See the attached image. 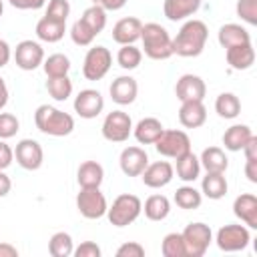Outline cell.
<instances>
[{
	"instance_id": "6da1fadb",
	"label": "cell",
	"mask_w": 257,
	"mask_h": 257,
	"mask_svg": "<svg viewBox=\"0 0 257 257\" xmlns=\"http://www.w3.org/2000/svg\"><path fill=\"white\" fill-rule=\"evenodd\" d=\"M207 38H209V28L203 20H195V18L187 20L173 38V54L183 58L199 56L205 50Z\"/></svg>"
},
{
	"instance_id": "7a4b0ae2",
	"label": "cell",
	"mask_w": 257,
	"mask_h": 257,
	"mask_svg": "<svg viewBox=\"0 0 257 257\" xmlns=\"http://www.w3.org/2000/svg\"><path fill=\"white\" fill-rule=\"evenodd\" d=\"M34 124L40 133L48 137H66L74 131V118L50 104H40L34 110Z\"/></svg>"
},
{
	"instance_id": "3957f363",
	"label": "cell",
	"mask_w": 257,
	"mask_h": 257,
	"mask_svg": "<svg viewBox=\"0 0 257 257\" xmlns=\"http://www.w3.org/2000/svg\"><path fill=\"white\" fill-rule=\"evenodd\" d=\"M141 40H143V50L149 58L153 60H167L173 56V38L167 32L165 26L157 22H147L141 28Z\"/></svg>"
},
{
	"instance_id": "277c9868",
	"label": "cell",
	"mask_w": 257,
	"mask_h": 257,
	"mask_svg": "<svg viewBox=\"0 0 257 257\" xmlns=\"http://www.w3.org/2000/svg\"><path fill=\"white\" fill-rule=\"evenodd\" d=\"M141 211H143L141 199L137 195L122 193L106 209V217H108L110 225H114V227H126V225H131V223H135L139 219Z\"/></svg>"
},
{
	"instance_id": "5b68a950",
	"label": "cell",
	"mask_w": 257,
	"mask_h": 257,
	"mask_svg": "<svg viewBox=\"0 0 257 257\" xmlns=\"http://www.w3.org/2000/svg\"><path fill=\"white\" fill-rule=\"evenodd\" d=\"M183 235V243H185V253L187 257H203L213 241V231L209 225L197 221V223H189L185 227Z\"/></svg>"
},
{
	"instance_id": "8992f818",
	"label": "cell",
	"mask_w": 257,
	"mask_h": 257,
	"mask_svg": "<svg viewBox=\"0 0 257 257\" xmlns=\"http://www.w3.org/2000/svg\"><path fill=\"white\" fill-rule=\"evenodd\" d=\"M76 209L84 219H100L106 215V197L98 187H80L76 195Z\"/></svg>"
},
{
	"instance_id": "52a82bcc",
	"label": "cell",
	"mask_w": 257,
	"mask_h": 257,
	"mask_svg": "<svg viewBox=\"0 0 257 257\" xmlns=\"http://www.w3.org/2000/svg\"><path fill=\"white\" fill-rule=\"evenodd\" d=\"M155 149L163 157L179 159L181 155L191 151V139H189V135L185 131L169 128V131H163L161 137L155 141Z\"/></svg>"
},
{
	"instance_id": "ba28073f",
	"label": "cell",
	"mask_w": 257,
	"mask_h": 257,
	"mask_svg": "<svg viewBox=\"0 0 257 257\" xmlns=\"http://www.w3.org/2000/svg\"><path fill=\"white\" fill-rule=\"evenodd\" d=\"M112 64V54L106 46H92L88 48L84 62H82V74L86 80H100Z\"/></svg>"
},
{
	"instance_id": "9c48e42d",
	"label": "cell",
	"mask_w": 257,
	"mask_h": 257,
	"mask_svg": "<svg viewBox=\"0 0 257 257\" xmlns=\"http://www.w3.org/2000/svg\"><path fill=\"white\" fill-rule=\"evenodd\" d=\"M217 247L225 253H235V251H243L249 241H251V235H249V229L245 225H223L219 231H217Z\"/></svg>"
},
{
	"instance_id": "30bf717a",
	"label": "cell",
	"mask_w": 257,
	"mask_h": 257,
	"mask_svg": "<svg viewBox=\"0 0 257 257\" xmlns=\"http://www.w3.org/2000/svg\"><path fill=\"white\" fill-rule=\"evenodd\" d=\"M100 131L108 143H124L133 133V120L124 110H112L104 116Z\"/></svg>"
},
{
	"instance_id": "8fae6325",
	"label": "cell",
	"mask_w": 257,
	"mask_h": 257,
	"mask_svg": "<svg viewBox=\"0 0 257 257\" xmlns=\"http://www.w3.org/2000/svg\"><path fill=\"white\" fill-rule=\"evenodd\" d=\"M14 157H16V163L26 169V171H36L42 167V161H44V151L40 147L38 141L34 139H22L16 149H14Z\"/></svg>"
},
{
	"instance_id": "7c38bea8",
	"label": "cell",
	"mask_w": 257,
	"mask_h": 257,
	"mask_svg": "<svg viewBox=\"0 0 257 257\" xmlns=\"http://www.w3.org/2000/svg\"><path fill=\"white\" fill-rule=\"evenodd\" d=\"M14 60H16V66L22 70H36L44 62V50L34 40H22L16 44Z\"/></svg>"
},
{
	"instance_id": "4fadbf2b",
	"label": "cell",
	"mask_w": 257,
	"mask_h": 257,
	"mask_svg": "<svg viewBox=\"0 0 257 257\" xmlns=\"http://www.w3.org/2000/svg\"><path fill=\"white\" fill-rule=\"evenodd\" d=\"M104 108V98L94 88H84L74 98V112L80 118H96Z\"/></svg>"
},
{
	"instance_id": "5bb4252c",
	"label": "cell",
	"mask_w": 257,
	"mask_h": 257,
	"mask_svg": "<svg viewBox=\"0 0 257 257\" xmlns=\"http://www.w3.org/2000/svg\"><path fill=\"white\" fill-rule=\"evenodd\" d=\"M118 165L126 177H141V173L149 165V155L141 147H126L118 157Z\"/></svg>"
},
{
	"instance_id": "9a60e30c",
	"label": "cell",
	"mask_w": 257,
	"mask_h": 257,
	"mask_svg": "<svg viewBox=\"0 0 257 257\" xmlns=\"http://www.w3.org/2000/svg\"><path fill=\"white\" fill-rule=\"evenodd\" d=\"M175 94L181 102L187 100H203L207 94L205 80L197 74H183L175 84Z\"/></svg>"
},
{
	"instance_id": "2e32d148",
	"label": "cell",
	"mask_w": 257,
	"mask_h": 257,
	"mask_svg": "<svg viewBox=\"0 0 257 257\" xmlns=\"http://www.w3.org/2000/svg\"><path fill=\"white\" fill-rule=\"evenodd\" d=\"M173 175H175V169L171 163L167 161H157V163H149L147 169L141 173L143 177V183L151 189H161V187H167L171 181H173Z\"/></svg>"
},
{
	"instance_id": "e0dca14e",
	"label": "cell",
	"mask_w": 257,
	"mask_h": 257,
	"mask_svg": "<svg viewBox=\"0 0 257 257\" xmlns=\"http://www.w3.org/2000/svg\"><path fill=\"white\" fill-rule=\"evenodd\" d=\"M108 92H110V98H112L116 104L124 106V104L135 102V98H137V94H139V84H137V80H135L133 76L122 74V76H116V78L112 80Z\"/></svg>"
},
{
	"instance_id": "ac0fdd59",
	"label": "cell",
	"mask_w": 257,
	"mask_h": 257,
	"mask_svg": "<svg viewBox=\"0 0 257 257\" xmlns=\"http://www.w3.org/2000/svg\"><path fill=\"white\" fill-rule=\"evenodd\" d=\"M141 28H143V22L135 16H126V18H120L114 26H112V40L116 44H135L139 38H141Z\"/></svg>"
},
{
	"instance_id": "d6986e66",
	"label": "cell",
	"mask_w": 257,
	"mask_h": 257,
	"mask_svg": "<svg viewBox=\"0 0 257 257\" xmlns=\"http://www.w3.org/2000/svg\"><path fill=\"white\" fill-rule=\"evenodd\" d=\"M225 58L233 70H247L255 62V48L251 42L235 44V46L225 48Z\"/></svg>"
},
{
	"instance_id": "ffe728a7",
	"label": "cell",
	"mask_w": 257,
	"mask_h": 257,
	"mask_svg": "<svg viewBox=\"0 0 257 257\" xmlns=\"http://www.w3.org/2000/svg\"><path fill=\"white\" fill-rule=\"evenodd\" d=\"M207 120V108L203 104V100H187L181 102L179 108V122L185 128H199L203 126Z\"/></svg>"
},
{
	"instance_id": "44dd1931",
	"label": "cell",
	"mask_w": 257,
	"mask_h": 257,
	"mask_svg": "<svg viewBox=\"0 0 257 257\" xmlns=\"http://www.w3.org/2000/svg\"><path fill=\"white\" fill-rule=\"evenodd\" d=\"M233 213L241 219L249 229H257V197L251 193H243L233 201Z\"/></svg>"
},
{
	"instance_id": "7402d4cb",
	"label": "cell",
	"mask_w": 257,
	"mask_h": 257,
	"mask_svg": "<svg viewBox=\"0 0 257 257\" xmlns=\"http://www.w3.org/2000/svg\"><path fill=\"white\" fill-rule=\"evenodd\" d=\"M203 0H165L163 2V12L171 22L185 20L193 16L201 8Z\"/></svg>"
},
{
	"instance_id": "603a6c76",
	"label": "cell",
	"mask_w": 257,
	"mask_h": 257,
	"mask_svg": "<svg viewBox=\"0 0 257 257\" xmlns=\"http://www.w3.org/2000/svg\"><path fill=\"white\" fill-rule=\"evenodd\" d=\"M165 131L163 122L155 116H147V118H141L137 122V126L133 128L135 133V139L141 143V145H155V141L161 137V133Z\"/></svg>"
},
{
	"instance_id": "cb8c5ba5",
	"label": "cell",
	"mask_w": 257,
	"mask_h": 257,
	"mask_svg": "<svg viewBox=\"0 0 257 257\" xmlns=\"http://www.w3.org/2000/svg\"><path fill=\"white\" fill-rule=\"evenodd\" d=\"M217 40L223 48H229V46H235V44H245V42H251V34L247 28H243L241 24H223L217 32Z\"/></svg>"
},
{
	"instance_id": "d4e9b609",
	"label": "cell",
	"mask_w": 257,
	"mask_h": 257,
	"mask_svg": "<svg viewBox=\"0 0 257 257\" xmlns=\"http://www.w3.org/2000/svg\"><path fill=\"white\" fill-rule=\"evenodd\" d=\"M199 163L207 173H225L229 167V159H227L225 151L219 147H207L201 153Z\"/></svg>"
},
{
	"instance_id": "484cf974",
	"label": "cell",
	"mask_w": 257,
	"mask_h": 257,
	"mask_svg": "<svg viewBox=\"0 0 257 257\" xmlns=\"http://www.w3.org/2000/svg\"><path fill=\"white\" fill-rule=\"evenodd\" d=\"M104 179V169L96 161H84L76 171V181L80 187H100Z\"/></svg>"
},
{
	"instance_id": "4316f807",
	"label": "cell",
	"mask_w": 257,
	"mask_h": 257,
	"mask_svg": "<svg viewBox=\"0 0 257 257\" xmlns=\"http://www.w3.org/2000/svg\"><path fill=\"white\" fill-rule=\"evenodd\" d=\"M227 179L225 173H207L201 181V195L217 201L227 195Z\"/></svg>"
},
{
	"instance_id": "83f0119b",
	"label": "cell",
	"mask_w": 257,
	"mask_h": 257,
	"mask_svg": "<svg viewBox=\"0 0 257 257\" xmlns=\"http://www.w3.org/2000/svg\"><path fill=\"white\" fill-rule=\"evenodd\" d=\"M253 137V131L247 124H233L223 133V145L227 151H241L245 147V143Z\"/></svg>"
},
{
	"instance_id": "f1b7e54d",
	"label": "cell",
	"mask_w": 257,
	"mask_h": 257,
	"mask_svg": "<svg viewBox=\"0 0 257 257\" xmlns=\"http://www.w3.org/2000/svg\"><path fill=\"white\" fill-rule=\"evenodd\" d=\"M175 171H177V177H179L181 181H185V183H193V181H197V179H199V173H201L199 157H195L191 151L185 153V155H181V157L177 159V167H175Z\"/></svg>"
},
{
	"instance_id": "f546056e",
	"label": "cell",
	"mask_w": 257,
	"mask_h": 257,
	"mask_svg": "<svg viewBox=\"0 0 257 257\" xmlns=\"http://www.w3.org/2000/svg\"><path fill=\"white\" fill-rule=\"evenodd\" d=\"M66 32V22H56L46 16H42L36 24V36L42 42H58Z\"/></svg>"
},
{
	"instance_id": "4dcf8cb0",
	"label": "cell",
	"mask_w": 257,
	"mask_h": 257,
	"mask_svg": "<svg viewBox=\"0 0 257 257\" xmlns=\"http://www.w3.org/2000/svg\"><path fill=\"white\" fill-rule=\"evenodd\" d=\"M143 211H145V217L147 219H151V221H163L171 213V201L165 195H151L145 201Z\"/></svg>"
},
{
	"instance_id": "1f68e13d",
	"label": "cell",
	"mask_w": 257,
	"mask_h": 257,
	"mask_svg": "<svg viewBox=\"0 0 257 257\" xmlns=\"http://www.w3.org/2000/svg\"><path fill=\"white\" fill-rule=\"evenodd\" d=\"M215 110L221 118H237L241 112V100L233 92H221L215 100Z\"/></svg>"
},
{
	"instance_id": "d6a6232c",
	"label": "cell",
	"mask_w": 257,
	"mask_h": 257,
	"mask_svg": "<svg viewBox=\"0 0 257 257\" xmlns=\"http://www.w3.org/2000/svg\"><path fill=\"white\" fill-rule=\"evenodd\" d=\"M201 201H203V195L193 185H183V187H179L175 191V203H177V207H181L185 211L199 209Z\"/></svg>"
},
{
	"instance_id": "836d02e7",
	"label": "cell",
	"mask_w": 257,
	"mask_h": 257,
	"mask_svg": "<svg viewBox=\"0 0 257 257\" xmlns=\"http://www.w3.org/2000/svg\"><path fill=\"white\" fill-rule=\"evenodd\" d=\"M42 68H44V72H46V76H48V78L66 76V74H68V70H70V60H68V56H66V54L56 52V54H50L48 58H44Z\"/></svg>"
},
{
	"instance_id": "e575fe53",
	"label": "cell",
	"mask_w": 257,
	"mask_h": 257,
	"mask_svg": "<svg viewBox=\"0 0 257 257\" xmlns=\"http://www.w3.org/2000/svg\"><path fill=\"white\" fill-rule=\"evenodd\" d=\"M74 251V243H72V237L64 231H58L50 237L48 241V253L52 257H70Z\"/></svg>"
},
{
	"instance_id": "d590c367",
	"label": "cell",
	"mask_w": 257,
	"mask_h": 257,
	"mask_svg": "<svg viewBox=\"0 0 257 257\" xmlns=\"http://www.w3.org/2000/svg\"><path fill=\"white\" fill-rule=\"evenodd\" d=\"M143 60V50L137 48L135 44H122L116 52V62L124 70H135Z\"/></svg>"
},
{
	"instance_id": "8d00e7d4",
	"label": "cell",
	"mask_w": 257,
	"mask_h": 257,
	"mask_svg": "<svg viewBox=\"0 0 257 257\" xmlns=\"http://www.w3.org/2000/svg\"><path fill=\"white\" fill-rule=\"evenodd\" d=\"M80 20H82L94 34H100V32L104 30V26H106V10H102L100 6L92 4V6H88V8L82 12Z\"/></svg>"
},
{
	"instance_id": "74e56055",
	"label": "cell",
	"mask_w": 257,
	"mask_h": 257,
	"mask_svg": "<svg viewBox=\"0 0 257 257\" xmlns=\"http://www.w3.org/2000/svg\"><path fill=\"white\" fill-rule=\"evenodd\" d=\"M46 90H48V94H50L54 100L62 102V100H66V98L72 94V80L68 78V74H66V76L48 78V80H46Z\"/></svg>"
},
{
	"instance_id": "f35d334b",
	"label": "cell",
	"mask_w": 257,
	"mask_h": 257,
	"mask_svg": "<svg viewBox=\"0 0 257 257\" xmlns=\"http://www.w3.org/2000/svg\"><path fill=\"white\" fill-rule=\"evenodd\" d=\"M161 251H163L165 257H187L183 235L181 233H169V235H165V239L161 243Z\"/></svg>"
},
{
	"instance_id": "ab89813d",
	"label": "cell",
	"mask_w": 257,
	"mask_h": 257,
	"mask_svg": "<svg viewBox=\"0 0 257 257\" xmlns=\"http://www.w3.org/2000/svg\"><path fill=\"white\" fill-rule=\"evenodd\" d=\"M70 38H72V42H74L76 46H90L92 40L96 38V34L78 18V20L72 24V28H70Z\"/></svg>"
},
{
	"instance_id": "60d3db41",
	"label": "cell",
	"mask_w": 257,
	"mask_h": 257,
	"mask_svg": "<svg viewBox=\"0 0 257 257\" xmlns=\"http://www.w3.org/2000/svg\"><path fill=\"white\" fill-rule=\"evenodd\" d=\"M235 10L243 22H247L251 26L257 24V0H237Z\"/></svg>"
},
{
	"instance_id": "b9f144b4",
	"label": "cell",
	"mask_w": 257,
	"mask_h": 257,
	"mask_svg": "<svg viewBox=\"0 0 257 257\" xmlns=\"http://www.w3.org/2000/svg\"><path fill=\"white\" fill-rule=\"evenodd\" d=\"M70 14V4L68 0H50L46 8V18L56 20V22H66Z\"/></svg>"
},
{
	"instance_id": "7bdbcfd3",
	"label": "cell",
	"mask_w": 257,
	"mask_h": 257,
	"mask_svg": "<svg viewBox=\"0 0 257 257\" xmlns=\"http://www.w3.org/2000/svg\"><path fill=\"white\" fill-rule=\"evenodd\" d=\"M20 128L18 118L12 112H0V139H12Z\"/></svg>"
},
{
	"instance_id": "ee69618b",
	"label": "cell",
	"mask_w": 257,
	"mask_h": 257,
	"mask_svg": "<svg viewBox=\"0 0 257 257\" xmlns=\"http://www.w3.org/2000/svg\"><path fill=\"white\" fill-rule=\"evenodd\" d=\"M145 255V247L137 241H128V243H122L118 249H116V257H143Z\"/></svg>"
},
{
	"instance_id": "f6af8a7d",
	"label": "cell",
	"mask_w": 257,
	"mask_h": 257,
	"mask_svg": "<svg viewBox=\"0 0 257 257\" xmlns=\"http://www.w3.org/2000/svg\"><path fill=\"white\" fill-rule=\"evenodd\" d=\"M72 253H74L76 257H100V247H98L94 241H84V243H80Z\"/></svg>"
},
{
	"instance_id": "bcb514c9",
	"label": "cell",
	"mask_w": 257,
	"mask_h": 257,
	"mask_svg": "<svg viewBox=\"0 0 257 257\" xmlns=\"http://www.w3.org/2000/svg\"><path fill=\"white\" fill-rule=\"evenodd\" d=\"M14 161V151L10 149V145H6L4 141H0V171L8 169Z\"/></svg>"
},
{
	"instance_id": "7dc6e473",
	"label": "cell",
	"mask_w": 257,
	"mask_h": 257,
	"mask_svg": "<svg viewBox=\"0 0 257 257\" xmlns=\"http://www.w3.org/2000/svg\"><path fill=\"white\" fill-rule=\"evenodd\" d=\"M8 2L18 10H38L44 6L46 0H8Z\"/></svg>"
},
{
	"instance_id": "c3c4849f",
	"label": "cell",
	"mask_w": 257,
	"mask_h": 257,
	"mask_svg": "<svg viewBox=\"0 0 257 257\" xmlns=\"http://www.w3.org/2000/svg\"><path fill=\"white\" fill-rule=\"evenodd\" d=\"M92 4H96V6H100L102 10H120L124 4H126V0H92Z\"/></svg>"
},
{
	"instance_id": "681fc988",
	"label": "cell",
	"mask_w": 257,
	"mask_h": 257,
	"mask_svg": "<svg viewBox=\"0 0 257 257\" xmlns=\"http://www.w3.org/2000/svg\"><path fill=\"white\" fill-rule=\"evenodd\" d=\"M241 151L245 153V159H257V137L253 135V137L245 143V147H243Z\"/></svg>"
},
{
	"instance_id": "f907efd6",
	"label": "cell",
	"mask_w": 257,
	"mask_h": 257,
	"mask_svg": "<svg viewBox=\"0 0 257 257\" xmlns=\"http://www.w3.org/2000/svg\"><path fill=\"white\" fill-rule=\"evenodd\" d=\"M10 56H12V50H10V44L6 40L0 38V68H4L8 62H10Z\"/></svg>"
},
{
	"instance_id": "816d5d0a",
	"label": "cell",
	"mask_w": 257,
	"mask_h": 257,
	"mask_svg": "<svg viewBox=\"0 0 257 257\" xmlns=\"http://www.w3.org/2000/svg\"><path fill=\"white\" fill-rule=\"evenodd\" d=\"M245 175L251 183H257V159H245Z\"/></svg>"
},
{
	"instance_id": "f5cc1de1",
	"label": "cell",
	"mask_w": 257,
	"mask_h": 257,
	"mask_svg": "<svg viewBox=\"0 0 257 257\" xmlns=\"http://www.w3.org/2000/svg\"><path fill=\"white\" fill-rule=\"evenodd\" d=\"M10 189H12V181H10V177H8L4 171H0V199L6 197V195L10 193Z\"/></svg>"
},
{
	"instance_id": "db71d44e",
	"label": "cell",
	"mask_w": 257,
	"mask_h": 257,
	"mask_svg": "<svg viewBox=\"0 0 257 257\" xmlns=\"http://www.w3.org/2000/svg\"><path fill=\"white\" fill-rule=\"evenodd\" d=\"M0 257H18V249L10 243H0Z\"/></svg>"
},
{
	"instance_id": "11a10c76",
	"label": "cell",
	"mask_w": 257,
	"mask_h": 257,
	"mask_svg": "<svg viewBox=\"0 0 257 257\" xmlns=\"http://www.w3.org/2000/svg\"><path fill=\"white\" fill-rule=\"evenodd\" d=\"M6 102H8V86H6L4 78L0 76V110L6 106Z\"/></svg>"
},
{
	"instance_id": "9f6ffc18",
	"label": "cell",
	"mask_w": 257,
	"mask_h": 257,
	"mask_svg": "<svg viewBox=\"0 0 257 257\" xmlns=\"http://www.w3.org/2000/svg\"><path fill=\"white\" fill-rule=\"evenodd\" d=\"M2 12H4V4H2V0H0V16H2Z\"/></svg>"
}]
</instances>
